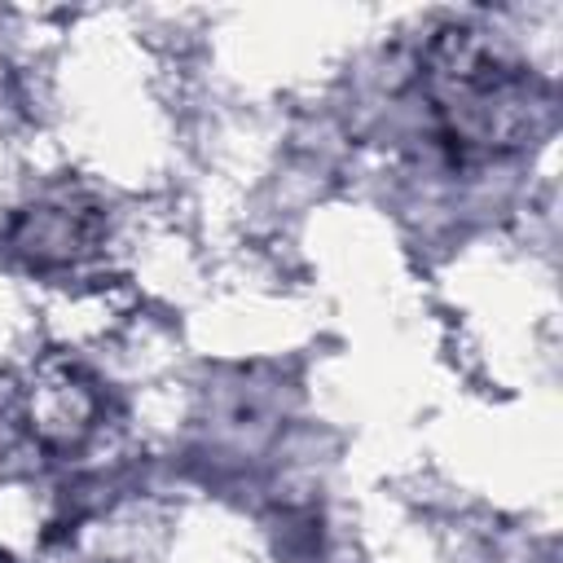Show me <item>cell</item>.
Here are the masks:
<instances>
[{"mask_svg":"<svg viewBox=\"0 0 563 563\" xmlns=\"http://www.w3.org/2000/svg\"><path fill=\"white\" fill-rule=\"evenodd\" d=\"M427 70L435 88V110L453 145H519L532 128V110L545 106L532 97V79L488 53L475 31H444L431 48Z\"/></svg>","mask_w":563,"mask_h":563,"instance_id":"6da1fadb","label":"cell"}]
</instances>
